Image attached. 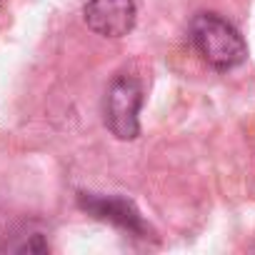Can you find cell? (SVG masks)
Returning <instances> with one entry per match:
<instances>
[{
    "instance_id": "1",
    "label": "cell",
    "mask_w": 255,
    "mask_h": 255,
    "mask_svg": "<svg viewBox=\"0 0 255 255\" xmlns=\"http://www.w3.org/2000/svg\"><path fill=\"white\" fill-rule=\"evenodd\" d=\"M188 33L195 53L215 70H233L248 58V45L243 35L215 13H198L190 20Z\"/></svg>"
},
{
    "instance_id": "2",
    "label": "cell",
    "mask_w": 255,
    "mask_h": 255,
    "mask_svg": "<svg viewBox=\"0 0 255 255\" xmlns=\"http://www.w3.org/2000/svg\"><path fill=\"white\" fill-rule=\"evenodd\" d=\"M143 105V88L135 78L120 75L105 95V125L118 140H135L140 133L138 113Z\"/></svg>"
},
{
    "instance_id": "3",
    "label": "cell",
    "mask_w": 255,
    "mask_h": 255,
    "mask_svg": "<svg viewBox=\"0 0 255 255\" xmlns=\"http://www.w3.org/2000/svg\"><path fill=\"white\" fill-rule=\"evenodd\" d=\"M85 25L103 38H123L135 28V0H88L83 8Z\"/></svg>"
},
{
    "instance_id": "4",
    "label": "cell",
    "mask_w": 255,
    "mask_h": 255,
    "mask_svg": "<svg viewBox=\"0 0 255 255\" xmlns=\"http://www.w3.org/2000/svg\"><path fill=\"white\" fill-rule=\"evenodd\" d=\"M78 205L98 218V220H105V223H113L123 230H128L135 238H148L150 235V228L145 225V220L140 218V213L135 210V205L125 198H115V195H95V193H80L78 195Z\"/></svg>"
},
{
    "instance_id": "5",
    "label": "cell",
    "mask_w": 255,
    "mask_h": 255,
    "mask_svg": "<svg viewBox=\"0 0 255 255\" xmlns=\"http://www.w3.org/2000/svg\"><path fill=\"white\" fill-rule=\"evenodd\" d=\"M23 238V235H20ZM3 250H13V253H48L50 245L43 238V233H28V238L15 240V243H5Z\"/></svg>"
}]
</instances>
